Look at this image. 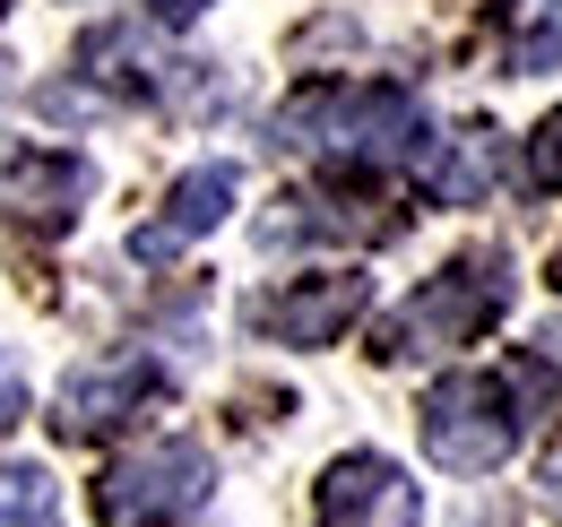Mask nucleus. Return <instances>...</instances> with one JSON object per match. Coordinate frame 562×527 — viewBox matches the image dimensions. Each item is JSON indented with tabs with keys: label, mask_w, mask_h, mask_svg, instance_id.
Masks as SVG:
<instances>
[{
	"label": "nucleus",
	"mask_w": 562,
	"mask_h": 527,
	"mask_svg": "<svg viewBox=\"0 0 562 527\" xmlns=\"http://www.w3.org/2000/svg\"><path fill=\"white\" fill-rule=\"evenodd\" d=\"M278 147L321 156V165H390V156L424 147V113L390 78H329V87H303L278 113Z\"/></svg>",
	"instance_id": "nucleus-1"
},
{
	"label": "nucleus",
	"mask_w": 562,
	"mask_h": 527,
	"mask_svg": "<svg viewBox=\"0 0 562 527\" xmlns=\"http://www.w3.org/2000/svg\"><path fill=\"white\" fill-rule=\"evenodd\" d=\"M502 312H510V260H502V251H468V260L432 268L416 294L372 329V355H381V363L459 355V346H476Z\"/></svg>",
	"instance_id": "nucleus-2"
},
{
	"label": "nucleus",
	"mask_w": 562,
	"mask_h": 527,
	"mask_svg": "<svg viewBox=\"0 0 562 527\" xmlns=\"http://www.w3.org/2000/svg\"><path fill=\"white\" fill-rule=\"evenodd\" d=\"M424 450L432 467H450V475H493V467L519 450V433H528V397L510 372H450V381H432L424 390Z\"/></svg>",
	"instance_id": "nucleus-3"
},
{
	"label": "nucleus",
	"mask_w": 562,
	"mask_h": 527,
	"mask_svg": "<svg viewBox=\"0 0 562 527\" xmlns=\"http://www.w3.org/2000/svg\"><path fill=\"white\" fill-rule=\"evenodd\" d=\"M216 493V467L200 441H147L95 475V519L104 527H191Z\"/></svg>",
	"instance_id": "nucleus-4"
},
{
	"label": "nucleus",
	"mask_w": 562,
	"mask_h": 527,
	"mask_svg": "<svg viewBox=\"0 0 562 527\" xmlns=\"http://www.w3.org/2000/svg\"><path fill=\"white\" fill-rule=\"evenodd\" d=\"M165 397V363L156 355H95V363H78L61 397H53V433L61 441H104V433H122L131 415H147Z\"/></svg>",
	"instance_id": "nucleus-5"
},
{
	"label": "nucleus",
	"mask_w": 562,
	"mask_h": 527,
	"mask_svg": "<svg viewBox=\"0 0 562 527\" xmlns=\"http://www.w3.org/2000/svg\"><path fill=\"white\" fill-rule=\"evenodd\" d=\"M372 312V277L363 268H329V277H294L278 294L251 303V329L278 337V346H338Z\"/></svg>",
	"instance_id": "nucleus-6"
},
{
	"label": "nucleus",
	"mask_w": 562,
	"mask_h": 527,
	"mask_svg": "<svg viewBox=\"0 0 562 527\" xmlns=\"http://www.w3.org/2000/svg\"><path fill=\"white\" fill-rule=\"evenodd\" d=\"M424 493L407 484V467L381 459V450H347L321 475V502H312V527H416Z\"/></svg>",
	"instance_id": "nucleus-7"
},
{
	"label": "nucleus",
	"mask_w": 562,
	"mask_h": 527,
	"mask_svg": "<svg viewBox=\"0 0 562 527\" xmlns=\"http://www.w3.org/2000/svg\"><path fill=\"white\" fill-rule=\"evenodd\" d=\"M87 191H95L87 156H61V147H9L0 156V208L26 225H70Z\"/></svg>",
	"instance_id": "nucleus-8"
},
{
	"label": "nucleus",
	"mask_w": 562,
	"mask_h": 527,
	"mask_svg": "<svg viewBox=\"0 0 562 527\" xmlns=\"http://www.w3.org/2000/svg\"><path fill=\"white\" fill-rule=\"evenodd\" d=\"M234 191H243V173H234V165H191V173L165 191V216H147L139 234H131V251H139V260H173L182 243H200V234L225 225Z\"/></svg>",
	"instance_id": "nucleus-9"
},
{
	"label": "nucleus",
	"mask_w": 562,
	"mask_h": 527,
	"mask_svg": "<svg viewBox=\"0 0 562 527\" xmlns=\"http://www.w3.org/2000/svg\"><path fill=\"white\" fill-rule=\"evenodd\" d=\"M0 527H61V493L44 467H0Z\"/></svg>",
	"instance_id": "nucleus-10"
},
{
	"label": "nucleus",
	"mask_w": 562,
	"mask_h": 527,
	"mask_svg": "<svg viewBox=\"0 0 562 527\" xmlns=\"http://www.w3.org/2000/svg\"><path fill=\"white\" fill-rule=\"evenodd\" d=\"M519 69H554L562 61V0H519V44H510Z\"/></svg>",
	"instance_id": "nucleus-11"
},
{
	"label": "nucleus",
	"mask_w": 562,
	"mask_h": 527,
	"mask_svg": "<svg viewBox=\"0 0 562 527\" xmlns=\"http://www.w3.org/2000/svg\"><path fill=\"white\" fill-rule=\"evenodd\" d=\"M424 191L432 199H476L485 191V138H468V147H450L441 165H424Z\"/></svg>",
	"instance_id": "nucleus-12"
},
{
	"label": "nucleus",
	"mask_w": 562,
	"mask_h": 527,
	"mask_svg": "<svg viewBox=\"0 0 562 527\" xmlns=\"http://www.w3.org/2000/svg\"><path fill=\"white\" fill-rule=\"evenodd\" d=\"M519 182H528V191H562V104L528 131V147H519Z\"/></svg>",
	"instance_id": "nucleus-13"
},
{
	"label": "nucleus",
	"mask_w": 562,
	"mask_h": 527,
	"mask_svg": "<svg viewBox=\"0 0 562 527\" xmlns=\"http://www.w3.org/2000/svg\"><path fill=\"white\" fill-rule=\"evenodd\" d=\"M537 493H546V511H562V433L546 441V459H537Z\"/></svg>",
	"instance_id": "nucleus-14"
},
{
	"label": "nucleus",
	"mask_w": 562,
	"mask_h": 527,
	"mask_svg": "<svg viewBox=\"0 0 562 527\" xmlns=\"http://www.w3.org/2000/svg\"><path fill=\"white\" fill-rule=\"evenodd\" d=\"M26 415V381H18V363L0 355V424H18Z\"/></svg>",
	"instance_id": "nucleus-15"
},
{
	"label": "nucleus",
	"mask_w": 562,
	"mask_h": 527,
	"mask_svg": "<svg viewBox=\"0 0 562 527\" xmlns=\"http://www.w3.org/2000/svg\"><path fill=\"white\" fill-rule=\"evenodd\" d=\"M147 9H156V18H165V26H191V18H200V9H209V0H147Z\"/></svg>",
	"instance_id": "nucleus-16"
},
{
	"label": "nucleus",
	"mask_w": 562,
	"mask_h": 527,
	"mask_svg": "<svg viewBox=\"0 0 562 527\" xmlns=\"http://www.w3.org/2000/svg\"><path fill=\"white\" fill-rule=\"evenodd\" d=\"M537 355H546V363H554V372H562V312H554V321H546V337H537Z\"/></svg>",
	"instance_id": "nucleus-17"
},
{
	"label": "nucleus",
	"mask_w": 562,
	"mask_h": 527,
	"mask_svg": "<svg viewBox=\"0 0 562 527\" xmlns=\"http://www.w3.org/2000/svg\"><path fill=\"white\" fill-rule=\"evenodd\" d=\"M0 9H9V0H0Z\"/></svg>",
	"instance_id": "nucleus-18"
}]
</instances>
